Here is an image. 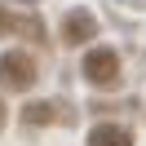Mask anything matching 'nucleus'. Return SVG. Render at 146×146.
Instances as JSON below:
<instances>
[{
    "mask_svg": "<svg viewBox=\"0 0 146 146\" xmlns=\"http://www.w3.org/2000/svg\"><path fill=\"white\" fill-rule=\"evenodd\" d=\"M98 36V22H93V13H84V9H71L62 18V40L66 44H84V40H93Z\"/></svg>",
    "mask_w": 146,
    "mask_h": 146,
    "instance_id": "20e7f679",
    "label": "nucleus"
},
{
    "mask_svg": "<svg viewBox=\"0 0 146 146\" xmlns=\"http://www.w3.org/2000/svg\"><path fill=\"white\" fill-rule=\"evenodd\" d=\"M22 119H27V124H53L58 106H53V102H31V106L22 111Z\"/></svg>",
    "mask_w": 146,
    "mask_h": 146,
    "instance_id": "423d86ee",
    "label": "nucleus"
},
{
    "mask_svg": "<svg viewBox=\"0 0 146 146\" xmlns=\"http://www.w3.org/2000/svg\"><path fill=\"white\" fill-rule=\"evenodd\" d=\"M89 146H133V137H128V128H119V124H98L89 133Z\"/></svg>",
    "mask_w": 146,
    "mask_h": 146,
    "instance_id": "39448f33",
    "label": "nucleus"
},
{
    "mask_svg": "<svg viewBox=\"0 0 146 146\" xmlns=\"http://www.w3.org/2000/svg\"><path fill=\"white\" fill-rule=\"evenodd\" d=\"M0 36H18V40H44V22L36 13H18V9H5L0 5Z\"/></svg>",
    "mask_w": 146,
    "mask_h": 146,
    "instance_id": "7ed1b4c3",
    "label": "nucleus"
},
{
    "mask_svg": "<svg viewBox=\"0 0 146 146\" xmlns=\"http://www.w3.org/2000/svg\"><path fill=\"white\" fill-rule=\"evenodd\" d=\"M0 84L5 89H31L36 84V58L31 53H5L0 58Z\"/></svg>",
    "mask_w": 146,
    "mask_h": 146,
    "instance_id": "f03ea898",
    "label": "nucleus"
},
{
    "mask_svg": "<svg viewBox=\"0 0 146 146\" xmlns=\"http://www.w3.org/2000/svg\"><path fill=\"white\" fill-rule=\"evenodd\" d=\"M84 75H89V84L93 89H119V58H115V49H93L89 58H84Z\"/></svg>",
    "mask_w": 146,
    "mask_h": 146,
    "instance_id": "f257e3e1",
    "label": "nucleus"
},
{
    "mask_svg": "<svg viewBox=\"0 0 146 146\" xmlns=\"http://www.w3.org/2000/svg\"><path fill=\"white\" fill-rule=\"evenodd\" d=\"M0 128H5V106H0Z\"/></svg>",
    "mask_w": 146,
    "mask_h": 146,
    "instance_id": "0eeeda50",
    "label": "nucleus"
}]
</instances>
